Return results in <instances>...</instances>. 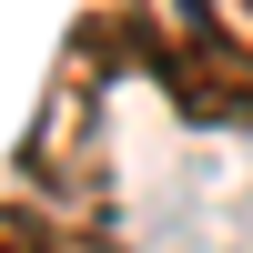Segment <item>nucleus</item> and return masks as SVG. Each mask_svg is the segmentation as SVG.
<instances>
[{"instance_id": "obj_4", "label": "nucleus", "mask_w": 253, "mask_h": 253, "mask_svg": "<svg viewBox=\"0 0 253 253\" xmlns=\"http://www.w3.org/2000/svg\"><path fill=\"white\" fill-rule=\"evenodd\" d=\"M91 253H122V243H112V233H101V243H91Z\"/></svg>"}, {"instance_id": "obj_3", "label": "nucleus", "mask_w": 253, "mask_h": 253, "mask_svg": "<svg viewBox=\"0 0 253 253\" xmlns=\"http://www.w3.org/2000/svg\"><path fill=\"white\" fill-rule=\"evenodd\" d=\"M101 233H81V223H61L51 203H0V253H91Z\"/></svg>"}, {"instance_id": "obj_1", "label": "nucleus", "mask_w": 253, "mask_h": 253, "mask_svg": "<svg viewBox=\"0 0 253 253\" xmlns=\"http://www.w3.org/2000/svg\"><path fill=\"white\" fill-rule=\"evenodd\" d=\"M122 20L182 122H253V0H122Z\"/></svg>"}, {"instance_id": "obj_2", "label": "nucleus", "mask_w": 253, "mask_h": 253, "mask_svg": "<svg viewBox=\"0 0 253 253\" xmlns=\"http://www.w3.org/2000/svg\"><path fill=\"white\" fill-rule=\"evenodd\" d=\"M132 61V20L122 10H91L71 41H61V71H51V101L31 112V142H20V162H31V182L51 203H91L101 193V81Z\"/></svg>"}]
</instances>
